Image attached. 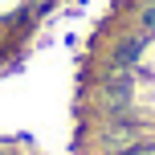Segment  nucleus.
<instances>
[{"label": "nucleus", "instance_id": "1", "mask_svg": "<svg viewBox=\"0 0 155 155\" xmlns=\"http://www.w3.org/2000/svg\"><path fill=\"white\" fill-rule=\"evenodd\" d=\"M33 8V0H0V25H16Z\"/></svg>", "mask_w": 155, "mask_h": 155}]
</instances>
